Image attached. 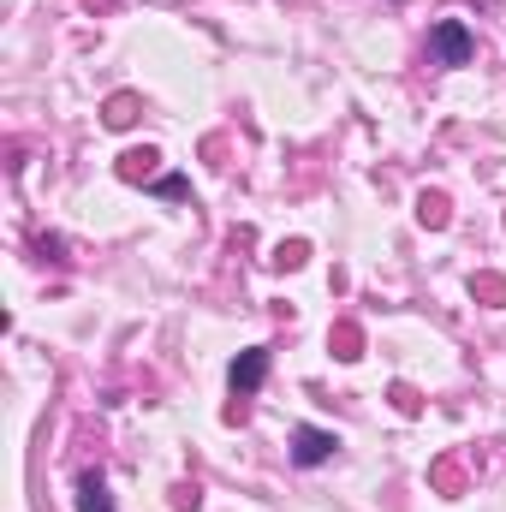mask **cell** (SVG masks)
<instances>
[{
    "instance_id": "cell-4",
    "label": "cell",
    "mask_w": 506,
    "mask_h": 512,
    "mask_svg": "<svg viewBox=\"0 0 506 512\" xmlns=\"http://www.w3.org/2000/svg\"><path fill=\"white\" fill-rule=\"evenodd\" d=\"M78 512H114V495H108V477L102 471H84L78 477Z\"/></svg>"
},
{
    "instance_id": "cell-1",
    "label": "cell",
    "mask_w": 506,
    "mask_h": 512,
    "mask_svg": "<svg viewBox=\"0 0 506 512\" xmlns=\"http://www.w3.org/2000/svg\"><path fill=\"white\" fill-rule=\"evenodd\" d=\"M429 54H435V66H471V54H477L471 24H465V18H441V24L429 30Z\"/></svg>"
},
{
    "instance_id": "cell-5",
    "label": "cell",
    "mask_w": 506,
    "mask_h": 512,
    "mask_svg": "<svg viewBox=\"0 0 506 512\" xmlns=\"http://www.w3.org/2000/svg\"><path fill=\"white\" fill-rule=\"evenodd\" d=\"M155 161H161L155 149H126L120 155V179L126 185H155Z\"/></svg>"
},
{
    "instance_id": "cell-8",
    "label": "cell",
    "mask_w": 506,
    "mask_h": 512,
    "mask_svg": "<svg viewBox=\"0 0 506 512\" xmlns=\"http://www.w3.org/2000/svg\"><path fill=\"white\" fill-rule=\"evenodd\" d=\"M131 120H137V102L131 96H114L108 102V126H131Z\"/></svg>"
},
{
    "instance_id": "cell-7",
    "label": "cell",
    "mask_w": 506,
    "mask_h": 512,
    "mask_svg": "<svg viewBox=\"0 0 506 512\" xmlns=\"http://www.w3.org/2000/svg\"><path fill=\"white\" fill-rule=\"evenodd\" d=\"M149 191H155V197H167V203H185V197H191V179H179V173H167V179H155Z\"/></svg>"
},
{
    "instance_id": "cell-3",
    "label": "cell",
    "mask_w": 506,
    "mask_h": 512,
    "mask_svg": "<svg viewBox=\"0 0 506 512\" xmlns=\"http://www.w3.org/2000/svg\"><path fill=\"white\" fill-rule=\"evenodd\" d=\"M227 382H233V399H251L256 387L268 382V346L239 352V358H233V370H227Z\"/></svg>"
},
{
    "instance_id": "cell-6",
    "label": "cell",
    "mask_w": 506,
    "mask_h": 512,
    "mask_svg": "<svg viewBox=\"0 0 506 512\" xmlns=\"http://www.w3.org/2000/svg\"><path fill=\"white\" fill-rule=\"evenodd\" d=\"M417 221H423V227H447V221H453V215H447V197H441V191H423V197H417Z\"/></svg>"
},
{
    "instance_id": "cell-9",
    "label": "cell",
    "mask_w": 506,
    "mask_h": 512,
    "mask_svg": "<svg viewBox=\"0 0 506 512\" xmlns=\"http://www.w3.org/2000/svg\"><path fill=\"white\" fill-rule=\"evenodd\" d=\"M298 262H304V245H280L274 251V268H298Z\"/></svg>"
},
{
    "instance_id": "cell-2",
    "label": "cell",
    "mask_w": 506,
    "mask_h": 512,
    "mask_svg": "<svg viewBox=\"0 0 506 512\" xmlns=\"http://www.w3.org/2000/svg\"><path fill=\"white\" fill-rule=\"evenodd\" d=\"M334 453H340V435H334V429H316V423H298V429H292V465L316 471V465H328Z\"/></svg>"
}]
</instances>
